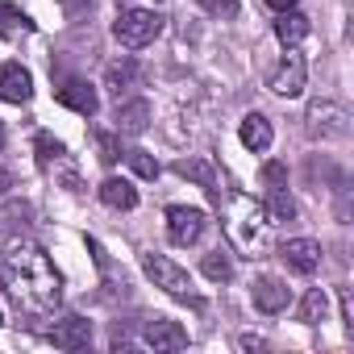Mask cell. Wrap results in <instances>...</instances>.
<instances>
[{"label":"cell","instance_id":"6da1fadb","mask_svg":"<svg viewBox=\"0 0 354 354\" xmlns=\"http://www.w3.org/2000/svg\"><path fill=\"white\" fill-rule=\"evenodd\" d=\"M0 279L13 292V300H21V308H30V313H50L63 296V279H59L50 254L34 242L9 246V254L0 259Z\"/></svg>","mask_w":354,"mask_h":354},{"label":"cell","instance_id":"7a4b0ae2","mask_svg":"<svg viewBox=\"0 0 354 354\" xmlns=\"http://www.w3.org/2000/svg\"><path fill=\"white\" fill-rule=\"evenodd\" d=\"M267 213H263V205L259 201H250V196H242V192H234V201H230V221H225V230H230V238L242 246V250H259L263 246V234H267Z\"/></svg>","mask_w":354,"mask_h":354},{"label":"cell","instance_id":"3957f363","mask_svg":"<svg viewBox=\"0 0 354 354\" xmlns=\"http://www.w3.org/2000/svg\"><path fill=\"white\" fill-rule=\"evenodd\" d=\"M158 34H162V17L154 9H121V17L113 21V38L121 46H129V50L150 46Z\"/></svg>","mask_w":354,"mask_h":354},{"label":"cell","instance_id":"277c9868","mask_svg":"<svg viewBox=\"0 0 354 354\" xmlns=\"http://www.w3.org/2000/svg\"><path fill=\"white\" fill-rule=\"evenodd\" d=\"M142 271H146V275L154 279V288H162L167 296H180V300L192 296V279H188V271H184L180 263H171L167 254L146 250V254H142Z\"/></svg>","mask_w":354,"mask_h":354},{"label":"cell","instance_id":"5b68a950","mask_svg":"<svg viewBox=\"0 0 354 354\" xmlns=\"http://www.w3.org/2000/svg\"><path fill=\"white\" fill-rule=\"evenodd\" d=\"M205 225H209L205 209H192V205H171V209H167V238H171L175 246H192V242H201Z\"/></svg>","mask_w":354,"mask_h":354},{"label":"cell","instance_id":"8992f818","mask_svg":"<svg viewBox=\"0 0 354 354\" xmlns=\"http://www.w3.org/2000/svg\"><path fill=\"white\" fill-rule=\"evenodd\" d=\"M304 80H308V67H304V55H296V46H288V55H283V63L275 67V75H271V92L275 96H300L304 92Z\"/></svg>","mask_w":354,"mask_h":354},{"label":"cell","instance_id":"52a82bcc","mask_svg":"<svg viewBox=\"0 0 354 354\" xmlns=\"http://www.w3.org/2000/svg\"><path fill=\"white\" fill-rule=\"evenodd\" d=\"M279 259H283L296 275H313V271L321 267V242H313V238H288V242L279 246Z\"/></svg>","mask_w":354,"mask_h":354},{"label":"cell","instance_id":"ba28073f","mask_svg":"<svg viewBox=\"0 0 354 354\" xmlns=\"http://www.w3.org/2000/svg\"><path fill=\"white\" fill-rule=\"evenodd\" d=\"M142 342H146L150 350H162V354H171V350H184V346H188V329H184L180 321H167V317H158V321H150V325H146Z\"/></svg>","mask_w":354,"mask_h":354},{"label":"cell","instance_id":"9c48e42d","mask_svg":"<svg viewBox=\"0 0 354 354\" xmlns=\"http://www.w3.org/2000/svg\"><path fill=\"white\" fill-rule=\"evenodd\" d=\"M30 96H34V75L21 63H5V67H0V100L26 104Z\"/></svg>","mask_w":354,"mask_h":354},{"label":"cell","instance_id":"30bf717a","mask_svg":"<svg viewBox=\"0 0 354 354\" xmlns=\"http://www.w3.org/2000/svg\"><path fill=\"white\" fill-rule=\"evenodd\" d=\"M50 342H55L59 350H84V346L92 342V321H84V317H63V321H55Z\"/></svg>","mask_w":354,"mask_h":354},{"label":"cell","instance_id":"8fae6325","mask_svg":"<svg viewBox=\"0 0 354 354\" xmlns=\"http://www.w3.org/2000/svg\"><path fill=\"white\" fill-rule=\"evenodd\" d=\"M59 104L75 109L80 117H96L100 96H96V88H92V84H84V80H67V84L59 88Z\"/></svg>","mask_w":354,"mask_h":354},{"label":"cell","instance_id":"7c38bea8","mask_svg":"<svg viewBox=\"0 0 354 354\" xmlns=\"http://www.w3.org/2000/svg\"><path fill=\"white\" fill-rule=\"evenodd\" d=\"M288 300H292V292H288V283H283V279L263 275V279L254 283V308H263V313H283V308H288Z\"/></svg>","mask_w":354,"mask_h":354},{"label":"cell","instance_id":"4fadbf2b","mask_svg":"<svg viewBox=\"0 0 354 354\" xmlns=\"http://www.w3.org/2000/svg\"><path fill=\"white\" fill-rule=\"evenodd\" d=\"M238 133H242V146H246V150H254V154L271 150V138H275V133H271V121H267L263 113H246Z\"/></svg>","mask_w":354,"mask_h":354},{"label":"cell","instance_id":"5bb4252c","mask_svg":"<svg viewBox=\"0 0 354 354\" xmlns=\"http://www.w3.org/2000/svg\"><path fill=\"white\" fill-rule=\"evenodd\" d=\"M308 17L304 13H296V9H288V13H279L275 17V38L283 42V46H300L304 38H308Z\"/></svg>","mask_w":354,"mask_h":354},{"label":"cell","instance_id":"9a60e30c","mask_svg":"<svg viewBox=\"0 0 354 354\" xmlns=\"http://www.w3.org/2000/svg\"><path fill=\"white\" fill-rule=\"evenodd\" d=\"M100 201H104L109 209L129 213V209H138V188H133L129 180H104V184H100Z\"/></svg>","mask_w":354,"mask_h":354},{"label":"cell","instance_id":"2e32d148","mask_svg":"<svg viewBox=\"0 0 354 354\" xmlns=\"http://www.w3.org/2000/svg\"><path fill=\"white\" fill-rule=\"evenodd\" d=\"M26 34H34V21L17 9V5H9V0H0V38H9V42H17V38H26Z\"/></svg>","mask_w":354,"mask_h":354},{"label":"cell","instance_id":"e0dca14e","mask_svg":"<svg viewBox=\"0 0 354 354\" xmlns=\"http://www.w3.org/2000/svg\"><path fill=\"white\" fill-rule=\"evenodd\" d=\"M146 121H150V104L146 100H129V104L117 109V129L121 133H142Z\"/></svg>","mask_w":354,"mask_h":354},{"label":"cell","instance_id":"ac0fdd59","mask_svg":"<svg viewBox=\"0 0 354 354\" xmlns=\"http://www.w3.org/2000/svg\"><path fill=\"white\" fill-rule=\"evenodd\" d=\"M263 213H267V221H292V217H296V201L288 196V184H283V188H271Z\"/></svg>","mask_w":354,"mask_h":354},{"label":"cell","instance_id":"d6986e66","mask_svg":"<svg viewBox=\"0 0 354 354\" xmlns=\"http://www.w3.org/2000/svg\"><path fill=\"white\" fill-rule=\"evenodd\" d=\"M325 313H329V296H325L321 288H313V292L300 300V321H304V325H317V321H325Z\"/></svg>","mask_w":354,"mask_h":354},{"label":"cell","instance_id":"ffe728a7","mask_svg":"<svg viewBox=\"0 0 354 354\" xmlns=\"http://www.w3.org/2000/svg\"><path fill=\"white\" fill-rule=\"evenodd\" d=\"M201 267H205V275H209L213 283H225V279H234V263H230V254H225V250H209Z\"/></svg>","mask_w":354,"mask_h":354},{"label":"cell","instance_id":"44dd1931","mask_svg":"<svg viewBox=\"0 0 354 354\" xmlns=\"http://www.w3.org/2000/svg\"><path fill=\"white\" fill-rule=\"evenodd\" d=\"M175 171H180L184 180H196L201 188H213V184H217V180H213V167H209V162H196V158H184Z\"/></svg>","mask_w":354,"mask_h":354},{"label":"cell","instance_id":"7402d4cb","mask_svg":"<svg viewBox=\"0 0 354 354\" xmlns=\"http://www.w3.org/2000/svg\"><path fill=\"white\" fill-rule=\"evenodd\" d=\"M133 75H138V67H133V63L125 59V63H113V67H109L104 84H109V88H113V92L121 96V88H129V84H133Z\"/></svg>","mask_w":354,"mask_h":354},{"label":"cell","instance_id":"603a6c76","mask_svg":"<svg viewBox=\"0 0 354 354\" xmlns=\"http://www.w3.org/2000/svg\"><path fill=\"white\" fill-rule=\"evenodd\" d=\"M129 167L142 175V180H158V162H154L146 150H129Z\"/></svg>","mask_w":354,"mask_h":354},{"label":"cell","instance_id":"cb8c5ba5","mask_svg":"<svg viewBox=\"0 0 354 354\" xmlns=\"http://www.w3.org/2000/svg\"><path fill=\"white\" fill-rule=\"evenodd\" d=\"M96 146H100V162H117L121 158V146L113 133H96Z\"/></svg>","mask_w":354,"mask_h":354},{"label":"cell","instance_id":"d4e9b609","mask_svg":"<svg viewBox=\"0 0 354 354\" xmlns=\"http://www.w3.org/2000/svg\"><path fill=\"white\" fill-rule=\"evenodd\" d=\"M201 9L213 17H234L238 13V0H201Z\"/></svg>","mask_w":354,"mask_h":354},{"label":"cell","instance_id":"484cf974","mask_svg":"<svg viewBox=\"0 0 354 354\" xmlns=\"http://www.w3.org/2000/svg\"><path fill=\"white\" fill-rule=\"evenodd\" d=\"M263 180H267L271 188H283V184H288V167H283V162H267V167H263Z\"/></svg>","mask_w":354,"mask_h":354},{"label":"cell","instance_id":"4316f807","mask_svg":"<svg viewBox=\"0 0 354 354\" xmlns=\"http://www.w3.org/2000/svg\"><path fill=\"white\" fill-rule=\"evenodd\" d=\"M59 154H63V146H59L55 138H46V133H42V138H38V158H42V162H50V158H59Z\"/></svg>","mask_w":354,"mask_h":354},{"label":"cell","instance_id":"83f0119b","mask_svg":"<svg viewBox=\"0 0 354 354\" xmlns=\"http://www.w3.org/2000/svg\"><path fill=\"white\" fill-rule=\"evenodd\" d=\"M267 9H275V13H288V9H296V0H267Z\"/></svg>","mask_w":354,"mask_h":354},{"label":"cell","instance_id":"f1b7e54d","mask_svg":"<svg viewBox=\"0 0 354 354\" xmlns=\"http://www.w3.org/2000/svg\"><path fill=\"white\" fill-rule=\"evenodd\" d=\"M13 188V175H9V167H0V196H5Z\"/></svg>","mask_w":354,"mask_h":354},{"label":"cell","instance_id":"f546056e","mask_svg":"<svg viewBox=\"0 0 354 354\" xmlns=\"http://www.w3.org/2000/svg\"><path fill=\"white\" fill-rule=\"evenodd\" d=\"M0 146H5V125H0Z\"/></svg>","mask_w":354,"mask_h":354},{"label":"cell","instance_id":"4dcf8cb0","mask_svg":"<svg viewBox=\"0 0 354 354\" xmlns=\"http://www.w3.org/2000/svg\"><path fill=\"white\" fill-rule=\"evenodd\" d=\"M0 325H5V313H0Z\"/></svg>","mask_w":354,"mask_h":354}]
</instances>
